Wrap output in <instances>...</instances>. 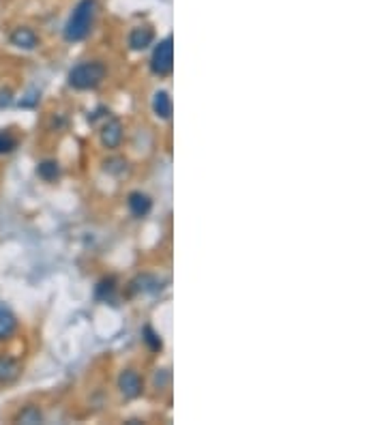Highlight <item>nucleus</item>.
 I'll list each match as a JSON object with an SVG mask.
<instances>
[{
  "instance_id": "2",
  "label": "nucleus",
  "mask_w": 386,
  "mask_h": 425,
  "mask_svg": "<svg viewBox=\"0 0 386 425\" xmlns=\"http://www.w3.org/2000/svg\"><path fill=\"white\" fill-rule=\"evenodd\" d=\"M105 76H108V67L101 61H86L69 71V86H73L76 91H93L105 80Z\"/></svg>"
},
{
  "instance_id": "11",
  "label": "nucleus",
  "mask_w": 386,
  "mask_h": 425,
  "mask_svg": "<svg viewBox=\"0 0 386 425\" xmlns=\"http://www.w3.org/2000/svg\"><path fill=\"white\" fill-rule=\"evenodd\" d=\"M172 110H174L172 97L166 91H157L155 97H152V112L159 118H163V120H170L172 118Z\"/></svg>"
},
{
  "instance_id": "9",
  "label": "nucleus",
  "mask_w": 386,
  "mask_h": 425,
  "mask_svg": "<svg viewBox=\"0 0 386 425\" xmlns=\"http://www.w3.org/2000/svg\"><path fill=\"white\" fill-rule=\"evenodd\" d=\"M127 206L133 212V217L142 219V217H146L148 212L152 210V198L148 196V193H144V191H133V193H129Z\"/></svg>"
},
{
  "instance_id": "3",
  "label": "nucleus",
  "mask_w": 386,
  "mask_h": 425,
  "mask_svg": "<svg viewBox=\"0 0 386 425\" xmlns=\"http://www.w3.org/2000/svg\"><path fill=\"white\" fill-rule=\"evenodd\" d=\"M172 67H174V43H172V37H166L152 52L150 69L155 76L168 78L172 74Z\"/></svg>"
},
{
  "instance_id": "5",
  "label": "nucleus",
  "mask_w": 386,
  "mask_h": 425,
  "mask_svg": "<svg viewBox=\"0 0 386 425\" xmlns=\"http://www.w3.org/2000/svg\"><path fill=\"white\" fill-rule=\"evenodd\" d=\"M122 138H125V129H122V122L118 118L105 120V125L101 127V144L105 149H118L122 144Z\"/></svg>"
},
{
  "instance_id": "19",
  "label": "nucleus",
  "mask_w": 386,
  "mask_h": 425,
  "mask_svg": "<svg viewBox=\"0 0 386 425\" xmlns=\"http://www.w3.org/2000/svg\"><path fill=\"white\" fill-rule=\"evenodd\" d=\"M37 103H39V93H28V95L22 97V101H20L22 108H34Z\"/></svg>"
},
{
  "instance_id": "16",
  "label": "nucleus",
  "mask_w": 386,
  "mask_h": 425,
  "mask_svg": "<svg viewBox=\"0 0 386 425\" xmlns=\"http://www.w3.org/2000/svg\"><path fill=\"white\" fill-rule=\"evenodd\" d=\"M17 144H20V140H17V135L9 129H0V155H9L17 149Z\"/></svg>"
},
{
  "instance_id": "15",
  "label": "nucleus",
  "mask_w": 386,
  "mask_h": 425,
  "mask_svg": "<svg viewBox=\"0 0 386 425\" xmlns=\"http://www.w3.org/2000/svg\"><path fill=\"white\" fill-rule=\"evenodd\" d=\"M142 340H144V344L152 350V352H161L163 350V340H161V335L157 333L152 327H144L142 329Z\"/></svg>"
},
{
  "instance_id": "10",
  "label": "nucleus",
  "mask_w": 386,
  "mask_h": 425,
  "mask_svg": "<svg viewBox=\"0 0 386 425\" xmlns=\"http://www.w3.org/2000/svg\"><path fill=\"white\" fill-rule=\"evenodd\" d=\"M152 39H155V32L150 26H137L129 34V45H131V50L139 52V50H146L152 43Z\"/></svg>"
},
{
  "instance_id": "1",
  "label": "nucleus",
  "mask_w": 386,
  "mask_h": 425,
  "mask_svg": "<svg viewBox=\"0 0 386 425\" xmlns=\"http://www.w3.org/2000/svg\"><path fill=\"white\" fill-rule=\"evenodd\" d=\"M97 15V3L95 0H80L76 5L73 13L69 15L65 26V39L67 41H84L89 37Z\"/></svg>"
},
{
  "instance_id": "8",
  "label": "nucleus",
  "mask_w": 386,
  "mask_h": 425,
  "mask_svg": "<svg viewBox=\"0 0 386 425\" xmlns=\"http://www.w3.org/2000/svg\"><path fill=\"white\" fill-rule=\"evenodd\" d=\"M22 365L17 359L9 357V354H0V384H11L20 378Z\"/></svg>"
},
{
  "instance_id": "4",
  "label": "nucleus",
  "mask_w": 386,
  "mask_h": 425,
  "mask_svg": "<svg viewBox=\"0 0 386 425\" xmlns=\"http://www.w3.org/2000/svg\"><path fill=\"white\" fill-rule=\"evenodd\" d=\"M118 389L127 400H135V397L142 395L144 382L135 369H125V371H120V376H118Z\"/></svg>"
},
{
  "instance_id": "14",
  "label": "nucleus",
  "mask_w": 386,
  "mask_h": 425,
  "mask_svg": "<svg viewBox=\"0 0 386 425\" xmlns=\"http://www.w3.org/2000/svg\"><path fill=\"white\" fill-rule=\"evenodd\" d=\"M43 421V413L39 411V406H24V408L15 415V423H28V425H34V423H41Z\"/></svg>"
},
{
  "instance_id": "17",
  "label": "nucleus",
  "mask_w": 386,
  "mask_h": 425,
  "mask_svg": "<svg viewBox=\"0 0 386 425\" xmlns=\"http://www.w3.org/2000/svg\"><path fill=\"white\" fill-rule=\"evenodd\" d=\"M105 170H108L110 174H122L127 170V162L125 159H120V157L108 159V162H105Z\"/></svg>"
},
{
  "instance_id": "7",
  "label": "nucleus",
  "mask_w": 386,
  "mask_h": 425,
  "mask_svg": "<svg viewBox=\"0 0 386 425\" xmlns=\"http://www.w3.org/2000/svg\"><path fill=\"white\" fill-rule=\"evenodd\" d=\"M15 331H17V316L7 303L0 301V342L11 340Z\"/></svg>"
},
{
  "instance_id": "6",
  "label": "nucleus",
  "mask_w": 386,
  "mask_h": 425,
  "mask_svg": "<svg viewBox=\"0 0 386 425\" xmlns=\"http://www.w3.org/2000/svg\"><path fill=\"white\" fill-rule=\"evenodd\" d=\"M9 41H11V45H15L17 50H26V52H32L34 47L39 45L37 32H34L32 28H26V26L15 28V30L11 32Z\"/></svg>"
},
{
  "instance_id": "18",
  "label": "nucleus",
  "mask_w": 386,
  "mask_h": 425,
  "mask_svg": "<svg viewBox=\"0 0 386 425\" xmlns=\"http://www.w3.org/2000/svg\"><path fill=\"white\" fill-rule=\"evenodd\" d=\"M11 103H13V93H11V88H3V91H0V110L9 108Z\"/></svg>"
},
{
  "instance_id": "13",
  "label": "nucleus",
  "mask_w": 386,
  "mask_h": 425,
  "mask_svg": "<svg viewBox=\"0 0 386 425\" xmlns=\"http://www.w3.org/2000/svg\"><path fill=\"white\" fill-rule=\"evenodd\" d=\"M116 290H118V286H116V279L114 277H105V279H101L99 283H97V290H95V296L99 298V301H114V296H116Z\"/></svg>"
},
{
  "instance_id": "12",
  "label": "nucleus",
  "mask_w": 386,
  "mask_h": 425,
  "mask_svg": "<svg viewBox=\"0 0 386 425\" xmlns=\"http://www.w3.org/2000/svg\"><path fill=\"white\" fill-rule=\"evenodd\" d=\"M37 174H39L41 181L52 183V181H56L58 176H60V166H58L56 159H45V162H41L37 166Z\"/></svg>"
}]
</instances>
